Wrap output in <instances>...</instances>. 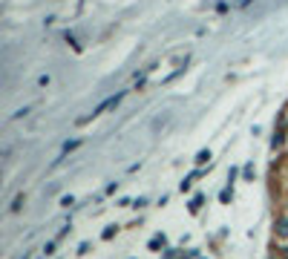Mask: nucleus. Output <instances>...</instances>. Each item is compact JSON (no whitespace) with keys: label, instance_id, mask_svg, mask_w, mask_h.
Segmentation results:
<instances>
[{"label":"nucleus","instance_id":"obj_1","mask_svg":"<svg viewBox=\"0 0 288 259\" xmlns=\"http://www.w3.org/2000/svg\"><path fill=\"white\" fill-rule=\"evenodd\" d=\"M271 259H280V257H271Z\"/></svg>","mask_w":288,"mask_h":259}]
</instances>
